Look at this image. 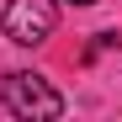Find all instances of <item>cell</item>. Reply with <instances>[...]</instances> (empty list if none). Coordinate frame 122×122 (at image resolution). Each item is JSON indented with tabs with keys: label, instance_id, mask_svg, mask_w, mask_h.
I'll return each mask as SVG.
<instances>
[{
	"label": "cell",
	"instance_id": "6da1fadb",
	"mask_svg": "<svg viewBox=\"0 0 122 122\" xmlns=\"http://www.w3.org/2000/svg\"><path fill=\"white\" fill-rule=\"evenodd\" d=\"M0 101H5L11 117H27V122H53V117H64V96H58L43 74H32V69L0 74Z\"/></svg>",
	"mask_w": 122,
	"mask_h": 122
},
{
	"label": "cell",
	"instance_id": "3957f363",
	"mask_svg": "<svg viewBox=\"0 0 122 122\" xmlns=\"http://www.w3.org/2000/svg\"><path fill=\"white\" fill-rule=\"evenodd\" d=\"M69 5H96V0H69Z\"/></svg>",
	"mask_w": 122,
	"mask_h": 122
},
{
	"label": "cell",
	"instance_id": "7a4b0ae2",
	"mask_svg": "<svg viewBox=\"0 0 122 122\" xmlns=\"http://www.w3.org/2000/svg\"><path fill=\"white\" fill-rule=\"evenodd\" d=\"M0 27H5V37L16 48H37V43H48L53 27H58V0H5Z\"/></svg>",
	"mask_w": 122,
	"mask_h": 122
}]
</instances>
